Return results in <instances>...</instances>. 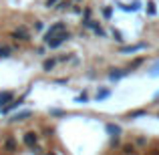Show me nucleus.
I'll return each mask as SVG.
<instances>
[{
    "mask_svg": "<svg viewBox=\"0 0 159 155\" xmlns=\"http://www.w3.org/2000/svg\"><path fill=\"white\" fill-rule=\"evenodd\" d=\"M70 39H73V32H70L69 28H65V30H61L58 34H54L52 39H48L47 43H44V47L51 48V51H57V48H61L65 43H69Z\"/></svg>",
    "mask_w": 159,
    "mask_h": 155,
    "instance_id": "obj_1",
    "label": "nucleus"
},
{
    "mask_svg": "<svg viewBox=\"0 0 159 155\" xmlns=\"http://www.w3.org/2000/svg\"><path fill=\"white\" fill-rule=\"evenodd\" d=\"M28 93H30V91H26V93H24L22 97H18V99H12V101L8 103V105H4V107L0 109V115H10V113H14L16 109H20V107L24 105V99L28 97Z\"/></svg>",
    "mask_w": 159,
    "mask_h": 155,
    "instance_id": "obj_2",
    "label": "nucleus"
},
{
    "mask_svg": "<svg viewBox=\"0 0 159 155\" xmlns=\"http://www.w3.org/2000/svg\"><path fill=\"white\" fill-rule=\"evenodd\" d=\"M65 28H66V20H57V22H52L51 26L43 32V43H47L48 39H52L54 34H58V32L65 30Z\"/></svg>",
    "mask_w": 159,
    "mask_h": 155,
    "instance_id": "obj_3",
    "label": "nucleus"
},
{
    "mask_svg": "<svg viewBox=\"0 0 159 155\" xmlns=\"http://www.w3.org/2000/svg\"><path fill=\"white\" fill-rule=\"evenodd\" d=\"M10 39L14 40V43H30L32 36H30V30H28L26 26H18L14 32H10Z\"/></svg>",
    "mask_w": 159,
    "mask_h": 155,
    "instance_id": "obj_4",
    "label": "nucleus"
},
{
    "mask_svg": "<svg viewBox=\"0 0 159 155\" xmlns=\"http://www.w3.org/2000/svg\"><path fill=\"white\" fill-rule=\"evenodd\" d=\"M34 115V111L32 109H20V111H14V113H10V123H22V121H26V119H30V117Z\"/></svg>",
    "mask_w": 159,
    "mask_h": 155,
    "instance_id": "obj_5",
    "label": "nucleus"
},
{
    "mask_svg": "<svg viewBox=\"0 0 159 155\" xmlns=\"http://www.w3.org/2000/svg\"><path fill=\"white\" fill-rule=\"evenodd\" d=\"M22 143H24V147L32 149L34 145H39V133L36 131H26L22 135Z\"/></svg>",
    "mask_w": 159,
    "mask_h": 155,
    "instance_id": "obj_6",
    "label": "nucleus"
},
{
    "mask_svg": "<svg viewBox=\"0 0 159 155\" xmlns=\"http://www.w3.org/2000/svg\"><path fill=\"white\" fill-rule=\"evenodd\" d=\"M2 147H4V151H16V149H18V141H16V137L14 135H6L4 141H2Z\"/></svg>",
    "mask_w": 159,
    "mask_h": 155,
    "instance_id": "obj_7",
    "label": "nucleus"
},
{
    "mask_svg": "<svg viewBox=\"0 0 159 155\" xmlns=\"http://www.w3.org/2000/svg\"><path fill=\"white\" fill-rule=\"evenodd\" d=\"M111 95H113V91L109 89V87H99L97 93H95V101H97V103H103V101H107Z\"/></svg>",
    "mask_w": 159,
    "mask_h": 155,
    "instance_id": "obj_8",
    "label": "nucleus"
},
{
    "mask_svg": "<svg viewBox=\"0 0 159 155\" xmlns=\"http://www.w3.org/2000/svg\"><path fill=\"white\" fill-rule=\"evenodd\" d=\"M12 99H16V93H14V91H8V89L6 91H0V109H2L4 105H8Z\"/></svg>",
    "mask_w": 159,
    "mask_h": 155,
    "instance_id": "obj_9",
    "label": "nucleus"
},
{
    "mask_svg": "<svg viewBox=\"0 0 159 155\" xmlns=\"http://www.w3.org/2000/svg\"><path fill=\"white\" fill-rule=\"evenodd\" d=\"M58 65V58L57 57H48L43 61V71L44 73H51V71H54V66Z\"/></svg>",
    "mask_w": 159,
    "mask_h": 155,
    "instance_id": "obj_10",
    "label": "nucleus"
},
{
    "mask_svg": "<svg viewBox=\"0 0 159 155\" xmlns=\"http://www.w3.org/2000/svg\"><path fill=\"white\" fill-rule=\"evenodd\" d=\"M70 8H73V0H58L57 6H54V10L65 12V10H70Z\"/></svg>",
    "mask_w": 159,
    "mask_h": 155,
    "instance_id": "obj_11",
    "label": "nucleus"
},
{
    "mask_svg": "<svg viewBox=\"0 0 159 155\" xmlns=\"http://www.w3.org/2000/svg\"><path fill=\"white\" fill-rule=\"evenodd\" d=\"M12 52H14V47L0 43V58H8V57H12Z\"/></svg>",
    "mask_w": 159,
    "mask_h": 155,
    "instance_id": "obj_12",
    "label": "nucleus"
},
{
    "mask_svg": "<svg viewBox=\"0 0 159 155\" xmlns=\"http://www.w3.org/2000/svg\"><path fill=\"white\" fill-rule=\"evenodd\" d=\"M91 101V95H89V91H83L81 95H77L75 97V103H79V105H87Z\"/></svg>",
    "mask_w": 159,
    "mask_h": 155,
    "instance_id": "obj_13",
    "label": "nucleus"
},
{
    "mask_svg": "<svg viewBox=\"0 0 159 155\" xmlns=\"http://www.w3.org/2000/svg\"><path fill=\"white\" fill-rule=\"evenodd\" d=\"M48 115L51 117H66V111L65 109H58V107H51L48 109Z\"/></svg>",
    "mask_w": 159,
    "mask_h": 155,
    "instance_id": "obj_14",
    "label": "nucleus"
},
{
    "mask_svg": "<svg viewBox=\"0 0 159 155\" xmlns=\"http://www.w3.org/2000/svg\"><path fill=\"white\" fill-rule=\"evenodd\" d=\"M34 30L36 32H44V30H47V26H44L43 20H36V22H34Z\"/></svg>",
    "mask_w": 159,
    "mask_h": 155,
    "instance_id": "obj_15",
    "label": "nucleus"
},
{
    "mask_svg": "<svg viewBox=\"0 0 159 155\" xmlns=\"http://www.w3.org/2000/svg\"><path fill=\"white\" fill-rule=\"evenodd\" d=\"M70 79L69 77H62V79H54V85H69Z\"/></svg>",
    "mask_w": 159,
    "mask_h": 155,
    "instance_id": "obj_16",
    "label": "nucleus"
},
{
    "mask_svg": "<svg viewBox=\"0 0 159 155\" xmlns=\"http://www.w3.org/2000/svg\"><path fill=\"white\" fill-rule=\"evenodd\" d=\"M57 2H58V0H44V8H48V10H51V8L57 6Z\"/></svg>",
    "mask_w": 159,
    "mask_h": 155,
    "instance_id": "obj_17",
    "label": "nucleus"
},
{
    "mask_svg": "<svg viewBox=\"0 0 159 155\" xmlns=\"http://www.w3.org/2000/svg\"><path fill=\"white\" fill-rule=\"evenodd\" d=\"M30 151H32V155H44V153H43V149H40L39 145H34V147H32Z\"/></svg>",
    "mask_w": 159,
    "mask_h": 155,
    "instance_id": "obj_18",
    "label": "nucleus"
},
{
    "mask_svg": "<svg viewBox=\"0 0 159 155\" xmlns=\"http://www.w3.org/2000/svg\"><path fill=\"white\" fill-rule=\"evenodd\" d=\"M36 54H44V47H39V48H36Z\"/></svg>",
    "mask_w": 159,
    "mask_h": 155,
    "instance_id": "obj_19",
    "label": "nucleus"
},
{
    "mask_svg": "<svg viewBox=\"0 0 159 155\" xmlns=\"http://www.w3.org/2000/svg\"><path fill=\"white\" fill-rule=\"evenodd\" d=\"M85 0H73V4H83Z\"/></svg>",
    "mask_w": 159,
    "mask_h": 155,
    "instance_id": "obj_20",
    "label": "nucleus"
},
{
    "mask_svg": "<svg viewBox=\"0 0 159 155\" xmlns=\"http://www.w3.org/2000/svg\"><path fill=\"white\" fill-rule=\"evenodd\" d=\"M44 155H58L57 151H48V153H44Z\"/></svg>",
    "mask_w": 159,
    "mask_h": 155,
    "instance_id": "obj_21",
    "label": "nucleus"
}]
</instances>
